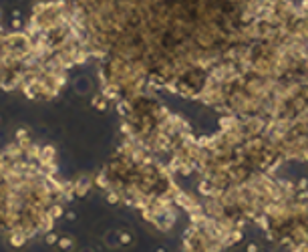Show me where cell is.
Returning a JSON list of instances; mask_svg holds the SVG:
<instances>
[{
	"label": "cell",
	"mask_w": 308,
	"mask_h": 252,
	"mask_svg": "<svg viewBox=\"0 0 308 252\" xmlns=\"http://www.w3.org/2000/svg\"><path fill=\"white\" fill-rule=\"evenodd\" d=\"M65 218L69 220V222H75V220H77V214H75L73 210H66V212H65Z\"/></svg>",
	"instance_id": "obj_9"
},
{
	"label": "cell",
	"mask_w": 308,
	"mask_h": 252,
	"mask_svg": "<svg viewBox=\"0 0 308 252\" xmlns=\"http://www.w3.org/2000/svg\"><path fill=\"white\" fill-rule=\"evenodd\" d=\"M57 252H75L77 250V238L71 234H61L59 236V242L55 244Z\"/></svg>",
	"instance_id": "obj_3"
},
{
	"label": "cell",
	"mask_w": 308,
	"mask_h": 252,
	"mask_svg": "<svg viewBox=\"0 0 308 252\" xmlns=\"http://www.w3.org/2000/svg\"><path fill=\"white\" fill-rule=\"evenodd\" d=\"M91 105H93V107H95L97 111H105L107 105H109V101H107L103 95H95V97L91 99Z\"/></svg>",
	"instance_id": "obj_7"
},
{
	"label": "cell",
	"mask_w": 308,
	"mask_h": 252,
	"mask_svg": "<svg viewBox=\"0 0 308 252\" xmlns=\"http://www.w3.org/2000/svg\"><path fill=\"white\" fill-rule=\"evenodd\" d=\"M155 252H167V250H165V248H157Z\"/></svg>",
	"instance_id": "obj_11"
},
{
	"label": "cell",
	"mask_w": 308,
	"mask_h": 252,
	"mask_svg": "<svg viewBox=\"0 0 308 252\" xmlns=\"http://www.w3.org/2000/svg\"><path fill=\"white\" fill-rule=\"evenodd\" d=\"M260 252H266V250H260Z\"/></svg>",
	"instance_id": "obj_12"
},
{
	"label": "cell",
	"mask_w": 308,
	"mask_h": 252,
	"mask_svg": "<svg viewBox=\"0 0 308 252\" xmlns=\"http://www.w3.org/2000/svg\"><path fill=\"white\" fill-rule=\"evenodd\" d=\"M244 252H260V248H258L256 242H248L246 248H244Z\"/></svg>",
	"instance_id": "obj_8"
},
{
	"label": "cell",
	"mask_w": 308,
	"mask_h": 252,
	"mask_svg": "<svg viewBox=\"0 0 308 252\" xmlns=\"http://www.w3.org/2000/svg\"><path fill=\"white\" fill-rule=\"evenodd\" d=\"M29 240H31V236L26 234L24 230H10L6 234V244L10 246V250H22V248H26Z\"/></svg>",
	"instance_id": "obj_1"
},
{
	"label": "cell",
	"mask_w": 308,
	"mask_h": 252,
	"mask_svg": "<svg viewBox=\"0 0 308 252\" xmlns=\"http://www.w3.org/2000/svg\"><path fill=\"white\" fill-rule=\"evenodd\" d=\"M103 244L107 246V248H111V250H115V248H121L119 246V230H109L105 236H103Z\"/></svg>",
	"instance_id": "obj_5"
},
{
	"label": "cell",
	"mask_w": 308,
	"mask_h": 252,
	"mask_svg": "<svg viewBox=\"0 0 308 252\" xmlns=\"http://www.w3.org/2000/svg\"><path fill=\"white\" fill-rule=\"evenodd\" d=\"M59 236H61V234H57L55 230H49V232H45V238H43L45 246H49V248H55V244L59 242Z\"/></svg>",
	"instance_id": "obj_6"
},
{
	"label": "cell",
	"mask_w": 308,
	"mask_h": 252,
	"mask_svg": "<svg viewBox=\"0 0 308 252\" xmlns=\"http://www.w3.org/2000/svg\"><path fill=\"white\" fill-rule=\"evenodd\" d=\"M93 185V178L91 176H79L75 182H73V192L77 198H85Z\"/></svg>",
	"instance_id": "obj_2"
},
{
	"label": "cell",
	"mask_w": 308,
	"mask_h": 252,
	"mask_svg": "<svg viewBox=\"0 0 308 252\" xmlns=\"http://www.w3.org/2000/svg\"><path fill=\"white\" fill-rule=\"evenodd\" d=\"M133 244H135V234H133L131 230H127V228L119 230V246H121V248H131Z\"/></svg>",
	"instance_id": "obj_4"
},
{
	"label": "cell",
	"mask_w": 308,
	"mask_h": 252,
	"mask_svg": "<svg viewBox=\"0 0 308 252\" xmlns=\"http://www.w3.org/2000/svg\"><path fill=\"white\" fill-rule=\"evenodd\" d=\"M79 252H95V248H91V246H85V248H81Z\"/></svg>",
	"instance_id": "obj_10"
}]
</instances>
